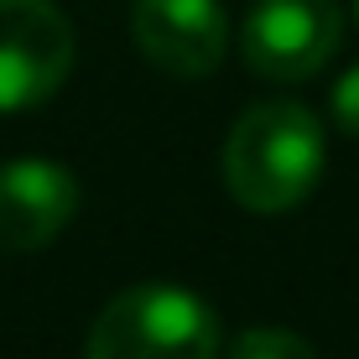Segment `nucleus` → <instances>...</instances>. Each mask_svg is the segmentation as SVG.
<instances>
[{
	"instance_id": "1",
	"label": "nucleus",
	"mask_w": 359,
	"mask_h": 359,
	"mask_svg": "<svg viewBox=\"0 0 359 359\" xmlns=\"http://www.w3.org/2000/svg\"><path fill=\"white\" fill-rule=\"evenodd\" d=\"M323 126L292 99H266L245 109L224 146V182L250 214H287L323 177Z\"/></svg>"
},
{
	"instance_id": "4",
	"label": "nucleus",
	"mask_w": 359,
	"mask_h": 359,
	"mask_svg": "<svg viewBox=\"0 0 359 359\" xmlns=\"http://www.w3.org/2000/svg\"><path fill=\"white\" fill-rule=\"evenodd\" d=\"M344 16L333 0H255L240 27V53L271 83H302L339 53Z\"/></svg>"
},
{
	"instance_id": "5",
	"label": "nucleus",
	"mask_w": 359,
	"mask_h": 359,
	"mask_svg": "<svg viewBox=\"0 0 359 359\" xmlns=\"http://www.w3.org/2000/svg\"><path fill=\"white\" fill-rule=\"evenodd\" d=\"M130 32L146 63L172 79H203L229 53V16L219 0H135Z\"/></svg>"
},
{
	"instance_id": "2",
	"label": "nucleus",
	"mask_w": 359,
	"mask_h": 359,
	"mask_svg": "<svg viewBox=\"0 0 359 359\" xmlns=\"http://www.w3.org/2000/svg\"><path fill=\"white\" fill-rule=\"evenodd\" d=\"M219 318L182 287H130L89 328L83 359H214Z\"/></svg>"
},
{
	"instance_id": "7",
	"label": "nucleus",
	"mask_w": 359,
	"mask_h": 359,
	"mask_svg": "<svg viewBox=\"0 0 359 359\" xmlns=\"http://www.w3.org/2000/svg\"><path fill=\"white\" fill-rule=\"evenodd\" d=\"M229 359H318L313 344L292 328H250L234 339V354Z\"/></svg>"
},
{
	"instance_id": "8",
	"label": "nucleus",
	"mask_w": 359,
	"mask_h": 359,
	"mask_svg": "<svg viewBox=\"0 0 359 359\" xmlns=\"http://www.w3.org/2000/svg\"><path fill=\"white\" fill-rule=\"evenodd\" d=\"M333 120H339L349 135H359V68H349L333 89Z\"/></svg>"
},
{
	"instance_id": "3",
	"label": "nucleus",
	"mask_w": 359,
	"mask_h": 359,
	"mask_svg": "<svg viewBox=\"0 0 359 359\" xmlns=\"http://www.w3.org/2000/svg\"><path fill=\"white\" fill-rule=\"evenodd\" d=\"M73 27L53 0H0V115L32 109L63 89Z\"/></svg>"
},
{
	"instance_id": "6",
	"label": "nucleus",
	"mask_w": 359,
	"mask_h": 359,
	"mask_svg": "<svg viewBox=\"0 0 359 359\" xmlns=\"http://www.w3.org/2000/svg\"><path fill=\"white\" fill-rule=\"evenodd\" d=\"M79 214V182L63 162L21 156L0 162V250L27 255L53 245Z\"/></svg>"
}]
</instances>
